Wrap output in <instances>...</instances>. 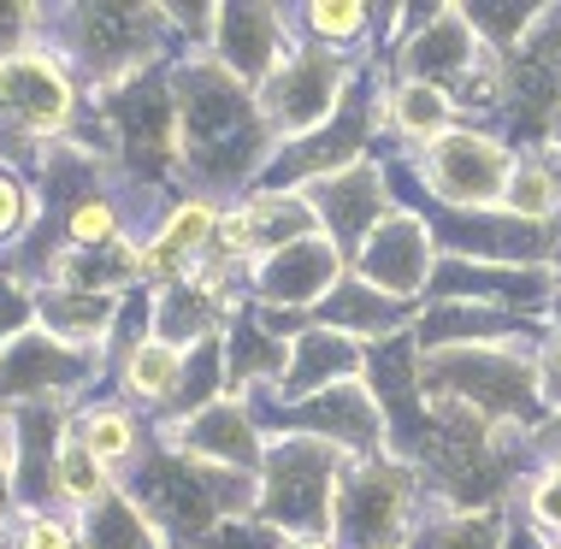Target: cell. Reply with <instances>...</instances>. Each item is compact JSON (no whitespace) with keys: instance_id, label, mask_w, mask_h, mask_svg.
Instances as JSON below:
<instances>
[{"instance_id":"1","label":"cell","mask_w":561,"mask_h":549,"mask_svg":"<svg viewBox=\"0 0 561 549\" xmlns=\"http://www.w3.org/2000/svg\"><path fill=\"white\" fill-rule=\"evenodd\" d=\"M172 95H178V178L184 195L202 202H242L249 190H261L266 165L278 160V130L266 125L261 101L249 83H237L219 59L195 54V59H172Z\"/></svg>"},{"instance_id":"2","label":"cell","mask_w":561,"mask_h":549,"mask_svg":"<svg viewBox=\"0 0 561 549\" xmlns=\"http://www.w3.org/2000/svg\"><path fill=\"white\" fill-rule=\"evenodd\" d=\"M172 19L165 7H107V0H71V7H42V48L71 71V83L89 95H107L136 71L160 66Z\"/></svg>"},{"instance_id":"3","label":"cell","mask_w":561,"mask_h":549,"mask_svg":"<svg viewBox=\"0 0 561 549\" xmlns=\"http://www.w3.org/2000/svg\"><path fill=\"white\" fill-rule=\"evenodd\" d=\"M125 496L160 526V538H178V544L195 549V544L214 538L225 521L254 514V502H261V479L207 467V461H195V455L172 449L154 432V444L130 461Z\"/></svg>"},{"instance_id":"4","label":"cell","mask_w":561,"mask_h":549,"mask_svg":"<svg viewBox=\"0 0 561 549\" xmlns=\"http://www.w3.org/2000/svg\"><path fill=\"white\" fill-rule=\"evenodd\" d=\"M426 402L467 408L491 432H538L550 420L538 390V343H484V348H444L420 355Z\"/></svg>"},{"instance_id":"5","label":"cell","mask_w":561,"mask_h":549,"mask_svg":"<svg viewBox=\"0 0 561 549\" xmlns=\"http://www.w3.org/2000/svg\"><path fill=\"white\" fill-rule=\"evenodd\" d=\"M101 118V142L95 155L113 165L136 190H154V183L178 178V95H172V59L136 71L107 95H89Z\"/></svg>"},{"instance_id":"6","label":"cell","mask_w":561,"mask_h":549,"mask_svg":"<svg viewBox=\"0 0 561 549\" xmlns=\"http://www.w3.org/2000/svg\"><path fill=\"white\" fill-rule=\"evenodd\" d=\"M78 130V83L48 48L0 59V160L42 172V155Z\"/></svg>"},{"instance_id":"7","label":"cell","mask_w":561,"mask_h":549,"mask_svg":"<svg viewBox=\"0 0 561 549\" xmlns=\"http://www.w3.org/2000/svg\"><path fill=\"white\" fill-rule=\"evenodd\" d=\"M348 455L320 444V437H266V467H261V514L284 538H325L331 544V514H337V484H343Z\"/></svg>"},{"instance_id":"8","label":"cell","mask_w":561,"mask_h":549,"mask_svg":"<svg viewBox=\"0 0 561 549\" xmlns=\"http://www.w3.org/2000/svg\"><path fill=\"white\" fill-rule=\"evenodd\" d=\"M420 472L397 455H367L348 461L337 484V514H331V544L337 549H408L420 526Z\"/></svg>"},{"instance_id":"9","label":"cell","mask_w":561,"mask_h":549,"mask_svg":"<svg viewBox=\"0 0 561 549\" xmlns=\"http://www.w3.org/2000/svg\"><path fill=\"white\" fill-rule=\"evenodd\" d=\"M385 130V78H378V66L360 59L355 66V83H348L343 106L325 118L313 136H301V142H284L278 160L266 165L261 190H308V183H320L331 172H348V165L373 160L367 142Z\"/></svg>"},{"instance_id":"10","label":"cell","mask_w":561,"mask_h":549,"mask_svg":"<svg viewBox=\"0 0 561 549\" xmlns=\"http://www.w3.org/2000/svg\"><path fill=\"white\" fill-rule=\"evenodd\" d=\"M242 402H249V414L266 437H320V444L343 449L348 461L385 455V414H378L367 385H337L320 396H301V402H284L278 385H261Z\"/></svg>"},{"instance_id":"11","label":"cell","mask_w":561,"mask_h":549,"mask_svg":"<svg viewBox=\"0 0 561 549\" xmlns=\"http://www.w3.org/2000/svg\"><path fill=\"white\" fill-rule=\"evenodd\" d=\"M561 118V7H543L533 36L503 59V106L496 125L520 155H550V130Z\"/></svg>"},{"instance_id":"12","label":"cell","mask_w":561,"mask_h":549,"mask_svg":"<svg viewBox=\"0 0 561 549\" xmlns=\"http://www.w3.org/2000/svg\"><path fill=\"white\" fill-rule=\"evenodd\" d=\"M355 66H360V59H348L337 48L296 42L290 59H284V66L254 89V101H261L266 125L278 130V142H301V136L320 130L325 118L343 106L348 83H355Z\"/></svg>"},{"instance_id":"13","label":"cell","mask_w":561,"mask_h":549,"mask_svg":"<svg viewBox=\"0 0 561 549\" xmlns=\"http://www.w3.org/2000/svg\"><path fill=\"white\" fill-rule=\"evenodd\" d=\"M514 148L496 130L479 125H455L444 142H432L426 155H414L426 202L455 207V213H479V207H503L508 178H514Z\"/></svg>"},{"instance_id":"14","label":"cell","mask_w":561,"mask_h":549,"mask_svg":"<svg viewBox=\"0 0 561 549\" xmlns=\"http://www.w3.org/2000/svg\"><path fill=\"white\" fill-rule=\"evenodd\" d=\"M113 366L101 348L59 343L54 331L30 325L19 343L0 355V408H24V402H71V396L95 390Z\"/></svg>"},{"instance_id":"15","label":"cell","mask_w":561,"mask_h":549,"mask_svg":"<svg viewBox=\"0 0 561 549\" xmlns=\"http://www.w3.org/2000/svg\"><path fill=\"white\" fill-rule=\"evenodd\" d=\"M301 195H308L320 231L343 249V261H355V254L367 249V237L397 213V195H390V178H385L378 160H360V165H348V172H331L320 183H308Z\"/></svg>"},{"instance_id":"16","label":"cell","mask_w":561,"mask_h":549,"mask_svg":"<svg viewBox=\"0 0 561 549\" xmlns=\"http://www.w3.org/2000/svg\"><path fill=\"white\" fill-rule=\"evenodd\" d=\"M71 402H24L12 408V508L48 514L59 496V449L71 437Z\"/></svg>"},{"instance_id":"17","label":"cell","mask_w":561,"mask_h":549,"mask_svg":"<svg viewBox=\"0 0 561 549\" xmlns=\"http://www.w3.org/2000/svg\"><path fill=\"white\" fill-rule=\"evenodd\" d=\"M343 278H348V261L337 242L308 237V242H290V249L266 254L249 272V301L254 308H278V313H313Z\"/></svg>"},{"instance_id":"18","label":"cell","mask_w":561,"mask_h":549,"mask_svg":"<svg viewBox=\"0 0 561 549\" xmlns=\"http://www.w3.org/2000/svg\"><path fill=\"white\" fill-rule=\"evenodd\" d=\"M348 272H355V278H367L373 289H385V296H397V301H426V284H432V272H437V237H432V225L420 219V213L397 207L367 237V249L348 261Z\"/></svg>"},{"instance_id":"19","label":"cell","mask_w":561,"mask_h":549,"mask_svg":"<svg viewBox=\"0 0 561 549\" xmlns=\"http://www.w3.org/2000/svg\"><path fill=\"white\" fill-rule=\"evenodd\" d=\"M290 19H296V12L266 7V0H237V7H219L207 59H219L237 83L261 89L272 71L290 59V48H296V42H290Z\"/></svg>"},{"instance_id":"20","label":"cell","mask_w":561,"mask_h":549,"mask_svg":"<svg viewBox=\"0 0 561 549\" xmlns=\"http://www.w3.org/2000/svg\"><path fill=\"white\" fill-rule=\"evenodd\" d=\"M172 449L195 455V461L207 467H225V472H249V479H261L266 467V432L254 425L249 402L242 396H225V402L202 408L195 420H178V425H154Z\"/></svg>"},{"instance_id":"21","label":"cell","mask_w":561,"mask_h":549,"mask_svg":"<svg viewBox=\"0 0 561 549\" xmlns=\"http://www.w3.org/2000/svg\"><path fill=\"white\" fill-rule=\"evenodd\" d=\"M308 237H325V231L313 219L308 195H296V190H249L219 225V242L249 266H261L266 254L290 249V242H308Z\"/></svg>"},{"instance_id":"22","label":"cell","mask_w":561,"mask_h":549,"mask_svg":"<svg viewBox=\"0 0 561 549\" xmlns=\"http://www.w3.org/2000/svg\"><path fill=\"white\" fill-rule=\"evenodd\" d=\"M538 319L503 313V308H479V301H426L414 325L420 355H444V348H484V343H543Z\"/></svg>"},{"instance_id":"23","label":"cell","mask_w":561,"mask_h":549,"mask_svg":"<svg viewBox=\"0 0 561 549\" xmlns=\"http://www.w3.org/2000/svg\"><path fill=\"white\" fill-rule=\"evenodd\" d=\"M219 225H225V213H219L214 202H202V195H178V202L165 207V219L154 225V237L142 242L148 289L190 278L195 261H202V254L219 242Z\"/></svg>"},{"instance_id":"24","label":"cell","mask_w":561,"mask_h":549,"mask_svg":"<svg viewBox=\"0 0 561 549\" xmlns=\"http://www.w3.org/2000/svg\"><path fill=\"white\" fill-rule=\"evenodd\" d=\"M420 308L426 301H397V296H385V289H373L367 278L348 272L320 308H313V325H331L355 343H390V338H408L420 325Z\"/></svg>"},{"instance_id":"25","label":"cell","mask_w":561,"mask_h":549,"mask_svg":"<svg viewBox=\"0 0 561 549\" xmlns=\"http://www.w3.org/2000/svg\"><path fill=\"white\" fill-rule=\"evenodd\" d=\"M367 348L373 343H355L331 325H308L290 343V373H284L278 396L284 402H301V396H320L337 385H367Z\"/></svg>"},{"instance_id":"26","label":"cell","mask_w":561,"mask_h":549,"mask_svg":"<svg viewBox=\"0 0 561 549\" xmlns=\"http://www.w3.org/2000/svg\"><path fill=\"white\" fill-rule=\"evenodd\" d=\"M118 308H125V296H95V289H71V284H42L36 289V325L54 331L59 343L101 348V355H107Z\"/></svg>"},{"instance_id":"27","label":"cell","mask_w":561,"mask_h":549,"mask_svg":"<svg viewBox=\"0 0 561 549\" xmlns=\"http://www.w3.org/2000/svg\"><path fill=\"white\" fill-rule=\"evenodd\" d=\"M290 373V343L272 338V331L254 319V308L242 301L225 325V396H249L261 385H284Z\"/></svg>"},{"instance_id":"28","label":"cell","mask_w":561,"mask_h":549,"mask_svg":"<svg viewBox=\"0 0 561 549\" xmlns=\"http://www.w3.org/2000/svg\"><path fill=\"white\" fill-rule=\"evenodd\" d=\"M231 301H219L214 289H202L195 278H178V284H160L154 289V338L172 343V348H190L195 343H214L225 338V325H231Z\"/></svg>"},{"instance_id":"29","label":"cell","mask_w":561,"mask_h":549,"mask_svg":"<svg viewBox=\"0 0 561 549\" xmlns=\"http://www.w3.org/2000/svg\"><path fill=\"white\" fill-rule=\"evenodd\" d=\"M48 284L95 289V296H130V289L148 284L142 242H136V237H118V242H107V249H66Z\"/></svg>"},{"instance_id":"30","label":"cell","mask_w":561,"mask_h":549,"mask_svg":"<svg viewBox=\"0 0 561 549\" xmlns=\"http://www.w3.org/2000/svg\"><path fill=\"white\" fill-rule=\"evenodd\" d=\"M385 130L397 142H408L414 155H426L432 142H444L455 130V95H444L432 83H408V78L385 83Z\"/></svg>"},{"instance_id":"31","label":"cell","mask_w":561,"mask_h":549,"mask_svg":"<svg viewBox=\"0 0 561 549\" xmlns=\"http://www.w3.org/2000/svg\"><path fill=\"white\" fill-rule=\"evenodd\" d=\"M71 437L95 455L101 467H130L148 449V425L130 414L125 402H89L71 414Z\"/></svg>"},{"instance_id":"32","label":"cell","mask_w":561,"mask_h":549,"mask_svg":"<svg viewBox=\"0 0 561 549\" xmlns=\"http://www.w3.org/2000/svg\"><path fill=\"white\" fill-rule=\"evenodd\" d=\"M78 531H83V549H165L160 526L125 496V484L113 496H101L95 508H83Z\"/></svg>"},{"instance_id":"33","label":"cell","mask_w":561,"mask_h":549,"mask_svg":"<svg viewBox=\"0 0 561 549\" xmlns=\"http://www.w3.org/2000/svg\"><path fill=\"white\" fill-rule=\"evenodd\" d=\"M178 385H184V348H172L160 338H148L125 366H118V390H125L136 408H154V414L178 396Z\"/></svg>"},{"instance_id":"34","label":"cell","mask_w":561,"mask_h":549,"mask_svg":"<svg viewBox=\"0 0 561 549\" xmlns=\"http://www.w3.org/2000/svg\"><path fill=\"white\" fill-rule=\"evenodd\" d=\"M301 19V42H320V48H348L367 30H390L385 19H397V7H367V0H313L296 12Z\"/></svg>"},{"instance_id":"35","label":"cell","mask_w":561,"mask_h":549,"mask_svg":"<svg viewBox=\"0 0 561 549\" xmlns=\"http://www.w3.org/2000/svg\"><path fill=\"white\" fill-rule=\"evenodd\" d=\"M225 402V338L214 343H195L184 355V385H178V396L154 414V425H178V420H195L202 408Z\"/></svg>"},{"instance_id":"36","label":"cell","mask_w":561,"mask_h":549,"mask_svg":"<svg viewBox=\"0 0 561 549\" xmlns=\"http://www.w3.org/2000/svg\"><path fill=\"white\" fill-rule=\"evenodd\" d=\"M508 521L503 514H449V508H426L414 526L408 549H503Z\"/></svg>"},{"instance_id":"37","label":"cell","mask_w":561,"mask_h":549,"mask_svg":"<svg viewBox=\"0 0 561 549\" xmlns=\"http://www.w3.org/2000/svg\"><path fill=\"white\" fill-rule=\"evenodd\" d=\"M461 19L473 24V36L496 59H508L526 36H533V24L543 19V7H538V0H461Z\"/></svg>"},{"instance_id":"38","label":"cell","mask_w":561,"mask_h":549,"mask_svg":"<svg viewBox=\"0 0 561 549\" xmlns=\"http://www.w3.org/2000/svg\"><path fill=\"white\" fill-rule=\"evenodd\" d=\"M503 207L520 219H561V165L550 155H520Z\"/></svg>"},{"instance_id":"39","label":"cell","mask_w":561,"mask_h":549,"mask_svg":"<svg viewBox=\"0 0 561 549\" xmlns=\"http://www.w3.org/2000/svg\"><path fill=\"white\" fill-rule=\"evenodd\" d=\"M113 467H101L95 455H89L78 437H66V449H59V502H71V508H95L101 496H113Z\"/></svg>"},{"instance_id":"40","label":"cell","mask_w":561,"mask_h":549,"mask_svg":"<svg viewBox=\"0 0 561 549\" xmlns=\"http://www.w3.org/2000/svg\"><path fill=\"white\" fill-rule=\"evenodd\" d=\"M118 237H125V213H118L113 190H101V195H89V202L71 207L66 249H107V242H118Z\"/></svg>"},{"instance_id":"41","label":"cell","mask_w":561,"mask_h":549,"mask_svg":"<svg viewBox=\"0 0 561 549\" xmlns=\"http://www.w3.org/2000/svg\"><path fill=\"white\" fill-rule=\"evenodd\" d=\"M42 48V7L24 0H0V59H19Z\"/></svg>"},{"instance_id":"42","label":"cell","mask_w":561,"mask_h":549,"mask_svg":"<svg viewBox=\"0 0 561 549\" xmlns=\"http://www.w3.org/2000/svg\"><path fill=\"white\" fill-rule=\"evenodd\" d=\"M30 225H36V195L24 190L12 165H0V242H24Z\"/></svg>"},{"instance_id":"43","label":"cell","mask_w":561,"mask_h":549,"mask_svg":"<svg viewBox=\"0 0 561 549\" xmlns=\"http://www.w3.org/2000/svg\"><path fill=\"white\" fill-rule=\"evenodd\" d=\"M30 325H36V289L19 284L12 272H0V355H7Z\"/></svg>"},{"instance_id":"44","label":"cell","mask_w":561,"mask_h":549,"mask_svg":"<svg viewBox=\"0 0 561 549\" xmlns=\"http://www.w3.org/2000/svg\"><path fill=\"white\" fill-rule=\"evenodd\" d=\"M195 549H290V538H284L278 526H266L261 514H242V521H225L207 544Z\"/></svg>"},{"instance_id":"45","label":"cell","mask_w":561,"mask_h":549,"mask_svg":"<svg viewBox=\"0 0 561 549\" xmlns=\"http://www.w3.org/2000/svg\"><path fill=\"white\" fill-rule=\"evenodd\" d=\"M520 491H526V521L543 526L556 538V531H561V467H538Z\"/></svg>"},{"instance_id":"46","label":"cell","mask_w":561,"mask_h":549,"mask_svg":"<svg viewBox=\"0 0 561 549\" xmlns=\"http://www.w3.org/2000/svg\"><path fill=\"white\" fill-rule=\"evenodd\" d=\"M19 549H83V531L78 521H66V514H24L19 521Z\"/></svg>"},{"instance_id":"47","label":"cell","mask_w":561,"mask_h":549,"mask_svg":"<svg viewBox=\"0 0 561 549\" xmlns=\"http://www.w3.org/2000/svg\"><path fill=\"white\" fill-rule=\"evenodd\" d=\"M538 390H543V408H561V325L543 331V343H538Z\"/></svg>"},{"instance_id":"48","label":"cell","mask_w":561,"mask_h":549,"mask_svg":"<svg viewBox=\"0 0 561 549\" xmlns=\"http://www.w3.org/2000/svg\"><path fill=\"white\" fill-rule=\"evenodd\" d=\"M526 444H533V455H538V467H561V408L550 420L538 425L533 437H526Z\"/></svg>"},{"instance_id":"49","label":"cell","mask_w":561,"mask_h":549,"mask_svg":"<svg viewBox=\"0 0 561 549\" xmlns=\"http://www.w3.org/2000/svg\"><path fill=\"white\" fill-rule=\"evenodd\" d=\"M503 549H556V538H550L543 526H533L526 514H514L508 531H503Z\"/></svg>"},{"instance_id":"50","label":"cell","mask_w":561,"mask_h":549,"mask_svg":"<svg viewBox=\"0 0 561 549\" xmlns=\"http://www.w3.org/2000/svg\"><path fill=\"white\" fill-rule=\"evenodd\" d=\"M0 508H12V408H0Z\"/></svg>"},{"instance_id":"51","label":"cell","mask_w":561,"mask_h":549,"mask_svg":"<svg viewBox=\"0 0 561 549\" xmlns=\"http://www.w3.org/2000/svg\"><path fill=\"white\" fill-rule=\"evenodd\" d=\"M290 549H337V544H325V538H290Z\"/></svg>"},{"instance_id":"52","label":"cell","mask_w":561,"mask_h":549,"mask_svg":"<svg viewBox=\"0 0 561 549\" xmlns=\"http://www.w3.org/2000/svg\"><path fill=\"white\" fill-rule=\"evenodd\" d=\"M550 160L561 165V118H556V130H550Z\"/></svg>"},{"instance_id":"53","label":"cell","mask_w":561,"mask_h":549,"mask_svg":"<svg viewBox=\"0 0 561 549\" xmlns=\"http://www.w3.org/2000/svg\"><path fill=\"white\" fill-rule=\"evenodd\" d=\"M556 549H561V531H556Z\"/></svg>"}]
</instances>
